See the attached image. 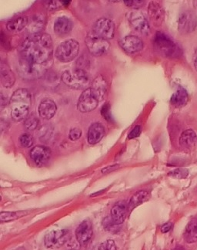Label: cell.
<instances>
[{"label": "cell", "instance_id": "6da1fadb", "mask_svg": "<svg viewBox=\"0 0 197 250\" xmlns=\"http://www.w3.org/2000/svg\"><path fill=\"white\" fill-rule=\"evenodd\" d=\"M53 41L47 33L30 35L20 47L19 73L25 79L35 80L44 76L54 62Z\"/></svg>", "mask_w": 197, "mask_h": 250}, {"label": "cell", "instance_id": "7a4b0ae2", "mask_svg": "<svg viewBox=\"0 0 197 250\" xmlns=\"http://www.w3.org/2000/svg\"><path fill=\"white\" fill-rule=\"evenodd\" d=\"M31 98V94L26 89H18L13 93L9 104L11 106L12 118L14 121L21 122L27 118Z\"/></svg>", "mask_w": 197, "mask_h": 250}, {"label": "cell", "instance_id": "3957f363", "mask_svg": "<svg viewBox=\"0 0 197 250\" xmlns=\"http://www.w3.org/2000/svg\"><path fill=\"white\" fill-rule=\"evenodd\" d=\"M85 43L89 52L96 57L106 54L110 47L109 41L96 34L93 30L87 33Z\"/></svg>", "mask_w": 197, "mask_h": 250}, {"label": "cell", "instance_id": "277c9868", "mask_svg": "<svg viewBox=\"0 0 197 250\" xmlns=\"http://www.w3.org/2000/svg\"><path fill=\"white\" fill-rule=\"evenodd\" d=\"M153 45L159 54L166 57H172L177 54L178 48L170 37L162 32H157L153 39Z\"/></svg>", "mask_w": 197, "mask_h": 250}, {"label": "cell", "instance_id": "5b68a950", "mask_svg": "<svg viewBox=\"0 0 197 250\" xmlns=\"http://www.w3.org/2000/svg\"><path fill=\"white\" fill-rule=\"evenodd\" d=\"M79 51V44L77 41L69 39L59 45L55 50V57L62 62L73 61Z\"/></svg>", "mask_w": 197, "mask_h": 250}, {"label": "cell", "instance_id": "8992f818", "mask_svg": "<svg viewBox=\"0 0 197 250\" xmlns=\"http://www.w3.org/2000/svg\"><path fill=\"white\" fill-rule=\"evenodd\" d=\"M62 81L67 86L74 90H82L89 84L88 76L81 69L73 72L66 70L62 74Z\"/></svg>", "mask_w": 197, "mask_h": 250}, {"label": "cell", "instance_id": "52a82bcc", "mask_svg": "<svg viewBox=\"0 0 197 250\" xmlns=\"http://www.w3.org/2000/svg\"><path fill=\"white\" fill-rule=\"evenodd\" d=\"M178 30L182 34H189L195 31L197 27V17L195 12L185 10L179 14L178 21Z\"/></svg>", "mask_w": 197, "mask_h": 250}, {"label": "cell", "instance_id": "ba28073f", "mask_svg": "<svg viewBox=\"0 0 197 250\" xmlns=\"http://www.w3.org/2000/svg\"><path fill=\"white\" fill-rule=\"evenodd\" d=\"M100 101L96 98L90 87L86 89L78 101L77 108L82 113L91 112L98 107Z\"/></svg>", "mask_w": 197, "mask_h": 250}, {"label": "cell", "instance_id": "9c48e42d", "mask_svg": "<svg viewBox=\"0 0 197 250\" xmlns=\"http://www.w3.org/2000/svg\"><path fill=\"white\" fill-rule=\"evenodd\" d=\"M68 235L67 229L53 230L45 236V246L48 249L60 248L67 241Z\"/></svg>", "mask_w": 197, "mask_h": 250}, {"label": "cell", "instance_id": "30bf717a", "mask_svg": "<svg viewBox=\"0 0 197 250\" xmlns=\"http://www.w3.org/2000/svg\"><path fill=\"white\" fill-rule=\"evenodd\" d=\"M129 24L136 31L147 35L150 32V26L146 17L142 12L134 10L128 16Z\"/></svg>", "mask_w": 197, "mask_h": 250}, {"label": "cell", "instance_id": "8fae6325", "mask_svg": "<svg viewBox=\"0 0 197 250\" xmlns=\"http://www.w3.org/2000/svg\"><path fill=\"white\" fill-rule=\"evenodd\" d=\"M92 30L98 35L109 41L114 37L115 25L109 19L103 17L96 21Z\"/></svg>", "mask_w": 197, "mask_h": 250}, {"label": "cell", "instance_id": "7c38bea8", "mask_svg": "<svg viewBox=\"0 0 197 250\" xmlns=\"http://www.w3.org/2000/svg\"><path fill=\"white\" fill-rule=\"evenodd\" d=\"M120 47L128 54H137L143 49V42L137 36L129 35L120 41Z\"/></svg>", "mask_w": 197, "mask_h": 250}, {"label": "cell", "instance_id": "4fadbf2b", "mask_svg": "<svg viewBox=\"0 0 197 250\" xmlns=\"http://www.w3.org/2000/svg\"><path fill=\"white\" fill-rule=\"evenodd\" d=\"M93 235L92 225L90 220H84L76 229V236L77 241L82 246H85L90 241Z\"/></svg>", "mask_w": 197, "mask_h": 250}, {"label": "cell", "instance_id": "5bb4252c", "mask_svg": "<svg viewBox=\"0 0 197 250\" xmlns=\"http://www.w3.org/2000/svg\"><path fill=\"white\" fill-rule=\"evenodd\" d=\"M148 13L150 21L155 26L159 27L163 23L165 20V10L160 2L155 1L150 2L148 7Z\"/></svg>", "mask_w": 197, "mask_h": 250}, {"label": "cell", "instance_id": "9a60e30c", "mask_svg": "<svg viewBox=\"0 0 197 250\" xmlns=\"http://www.w3.org/2000/svg\"><path fill=\"white\" fill-rule=\"evenodd\" d=\"M51 155V151L47 147L38 146L34 147L30 151V158L36 166H43L48 162Z\"/></svg>", "mask_w": 197, "mask_h": 250}, {"label": "cell", "instance_id": "2e32d148", "mask_svg": "<svg viewBox=\"0 0 197 250\" xmlns=\"http://www.w3.org/2000/svg\"><path fill=\"white\" fill-rule=\"evenodd\" d=\"M46 17L43 14H35L31 16L28 21L27 30L30 35H36L42 33L45 26H46Z\"/></svg>", "mask_w": 197, "mask_h": 250}, {"label": "cell", "instance_id": "e0dca14e", "mask_svg": "<svg viewBox=\"0 0 197 250\" xmlns=\"http://www.w3.org/2000/svg\"><path fill=\"white\" fill-rule=\"evenodd\" d=\"M129 212V206L122 201L116 203L111 210V219L115 225H120L125 221Z\"/></svg>", "mask_w": 197, "mask_h": 250}, {"label": "cell", "instance_id": "ac0fdd59", "mask_svg": "<svg viewBox=\"0 0 197 250\" xmlns=\"http://www.w3.org/2000/svg\"><path fill=\"white\" fill-rule=\"evenodd\" d=\"M92 93L96 96L99 101L105 98L107 95V90H108V84L105 78L102 75H98L94 81H92V86L90 87Z\"/></svg>", "mask_w": 197, "mask_h": 250}, {"label": "cell", "instance_id": "d6986e66", "mask_svg": "<svg viewBox=\"0 0 197 250\" xmlns=\"http://www.w3.org/2000/svg\"><path fill=\"white\" fill-rule=\"evenodd\" d=\"M73 27V23L68 17H59L54 22V33L59 36H65L70 33Z\"/></svg>", "mask_w": 197, "mask_h": 250}, {"label": "cell", "instance_id": "ffe728a7", "mask_svg": "<svg viewBox=\"0 0 197 250\" xmlns=\"http://www.w3.org/2000/svg\"><path fill=\"white\" fill-rule=\"evenodd\" d=\"M57 110V106L55 102L50 98L43 100L39 104V113L43 119L50 120L54 117Z\"/></svg>", "mask_w": 197, "mask_h": 250}, {"label": "cell", "instance_id": "44dd1931", "mask_svg": "<svg viewBox=\"0 0 197 250\" xmlns=\"http://www.w3.org/2000/svg\"><path fill=\"white\" fill-rule=\"evenodd\" d=\"M179 143L181 147L186 150V151H193L197 144V134L191 129L186 130L181 134Z\"/></svg>", "mask_w": 197, "mask_h": 250}, {"label": "cell", "instance_id": "7402d4cb", "mask_svg": "<svg viewBox=\"0 0 197 250\" xmlns=\"http://www.w3.org/2000/svg\"><path fill=\"white\" fill-rule=\"evenodd\" d=\"M105 134V129L102 124L96 122L92 124L89 128L87 134V140L91 145H95L100 142Z\"/></svg>", "mask_w": 197, "mask_h": 250}, {"label": "cell", "instance_id": "603a6c76", "mask_svg": "<svg viewBox=\"0 0 197 250\" xmlns=\"http://www.w3.org/2000/svg\"><path fill=\"white\" fill-rule=\"evenodd\" d=\"M189 99H190V97H189L188 92L186 91V89L179 87L172 95L171 98H170V103L176 108H181L187 104Z\"/></svg>", "mask_w": 197, "mask_h": 250}, {"label": "cell", "instance_id": "cb8c5ba5", "mask_svg": "<svg viewBox=\"0 0 197 250\" xmlns=\"http://www.w3.org/2000/svg\"><path fill=\"white\" fill-rule=\"evenodd\" d=\"M185 241L187 243L197 242V218H194L189 222L183 233Z\"/></svg>", "mask_w": 197, "mask_h": 250}, {"label": "cell", "instance_id": "d4e9b609", "mask_svg": "<svg viewBox=\"0 0 197 250\" xmlns=\"http://www.w3.org/2000/svg\"><path fill=\"white\" fill-rule=\"evenodd\" d=\"M28 21H29V18L26 17H16L8 22L6 28L9 31L18 33L22 31L25 27L27 26Z\"/></svg>", "mask_w": 197, "mask_h": 250}, {"label": "cell", "instance_id": "484cf974", "mask_svg": "<svg viewBox=\"0 0 197 250\" xmlns=\"http://www.w3.org/2000/svg\"><path fill=\"white\" fill-rule=\"evenodd\" d=\"M15 75L6 65H2L1 67V83L6 88H9L15 83Z\"/></svg>", "mask_w": 197, "mask_h": 250}, {"label": "cell", "instance_id": "4316f807", "mask_svg": "<svg viewBox=\"0 0 197 250\" xmlns=\"http://www.w3.org/2000/svg\"><path fill=\"white\" fill-rule=\"evenodd\" d=\"M149 199V195L147 191H138L137 193L135 194L132 197V199H131L130 202H129V205H128V206H129V211L134 209L136 207L142 204V203H145Z\"/></svg>", "mask_w": 197, "mask_h": 250}, {"label": "cell", "instance_id": "83f0119b", "mask_svg": "<svg viewBox=\"0 0 197 250\" xmlns=\"http://www.w3.org/2000/svg\"><path fill=\"white\" fill-rule=\"evenodd\" d=\"M29 213L28 211H2L0 214V219L2 223H6V222H10V221L16 220V219H19V218L23 217L25 215Z\"/></svg>", "mask_w": 197, "mask_h": 250}, {"label": "cell", "instance_id": "f1b7e54d", "mask_svg": "<svg viewBox=\"0 0 197 250\" xmlns=\"http://www.w3.org/2000/svg\"><path fill=\"white\" fill-rule=\"evenodd\" d=\"M39 123V118L33 114V115H30V116L27 117V118L25 120V128H26V130H28V131H34L35 129H36L37 127H38Z\"/></svg>", "mask_w": 197, "mask_h": 250}, {"label": "cell", "instance_id": "f546056e", "mask_svg": "<svg viewBox=\"0 0 197 250\" xmlns=\"http://www.w3.org/2000/svg\"><path fill=\"white\" fill-rule=\"evenodd\" d=\"M19 141H20L22 147H26V148L32 147V146L34 145V138L31 134H28V133L22 134Z\"/></svg>", "mask_w": 197, "mask_h": 250}, {"label": "cell", "instance_id": "4dcf8cb0", "mask_svg": "<svg viewBox=\"0 0 197 250\" xmlns=\"http://www.w3.org/2000/svg\"><path fill=\"white\" fill-rule=\"evenodd\" d=\"M44 6H46V9L50 10V11H54V10H57L59 8L63 6L62 1H58V0H52V1H45Z\"/></svg>", "mask_w": 197, "mask_h": 250}, {"label": "cell", "instance_id": "1f68e13d", "mask_svg": "<svg viewBox=\"0 0 197 250\" xmlns=\"http://www.w3.org/2000/svg\"><path fill=\"white\" fill-rule=\"evenodd\" d=\"M102 116L104 119L107 120L108 122H112V114L110 112V105L109 104H106L103 105L101 109Z\"/></svg>", "mask_w": 197, "mask_h": 250}, {"label": "cell", "instance_id": "d6a6232c", "mask_svg": "<svg viewBox=\"0 0 197 250\" xmlns=\"http://www.w3.org/2000/svg\"><path fill=\"white\" fill-rule=\"evenodd\" d=\"M99 250H116L115 242L112 239H108L100 244Z\"/></svg>", "mask_w": 197, "mask_h": 250}, {"label": "cell", "instance_id": "836d02e7", "mask_svg": "<svg viewBox=\"0 0 197 250\" xmlns=\"http://www.w3.org/2000/svg\"><path fill=\"white\" fill-rule=\"evenodd\" d=\"M188 170L184 169V168H179V169L175 170V171H172L170 174V175L175 177L177 179H185V178L188 176Z\"/></svg>", "mask_w": 197, "mask_h": 250}, {"label": "cell", "instance_id": "e575fe53", "mask_svg": "<svg viewBox=\"0 0 197 250\" xmlns=\"http://www.w3.org/2000/svg\"><path fill=\"white\" fill-rule=\"evenodd\" d=\"M124 4L128 7L133 8V9H137L138 8L142 7L145 2L144 1H140V0H125L124 1Z\"/></svg>", "mask_w": 197, "mask_h": 250}, {"label": "cell", "instance_id": "d590c367", "mask_svg": "<svg viewBox=\"0 0 197 250\" xmlns=\"http://www.w3.org/2000/svg\"><path fill=\"white\" fill-rule=\"evenodd\" d=\"M82 136V131L79 128H73L70 130L69 133V138L70 140L76 141Z\"/></svg>", "mask_w": 197, "mask_h": 250}, {"label": "cell", "instance_id": "8d00e7d4", "mask_svg": "<svg viewBox=\"0 0 197 250\" xmlns=\"http://www.w3.org/2000/svg\"><path fill=\"white\" fill-rule=\"evenodd\" d=\"M140 133H141V127L140 125H137L132 130L130 133H129V137L128 138L129 139H133V138H137L140 136Z\"/></svg>", "mask_w": 197, "mask_h": 250}, {"label": "cell", "instance_id": "74e56055", "mask_svg": "<svg viewBox=\"0 0 197 250\" xmlns=\"http://www.w3.org/2000/svg\"><path fill=\"white\" fill-rule=\"evenodd\" d=\"M172 227H173V224L171 223H165V224L161 227V232L162 233H167V232H170V230L172 229Z\"/></svg>", "mask_w": 197, "mask_h": 250}, {"label": "cell", "instance_id": "f35d334b", "mask_svg": "<svg viewBox=\"0 0 197 250\" xmlns=\"http://www.w3.org/2000/svg\"><path fill=\"white\" fill-rule=\"evenodd\" d=\"M118 167V166L117 165H115V166H109V167H106L104 169L102 170V173H109L111 172V171H114L115 169H116Z\"/></svg>", "mask_w": 197, "mask_h": 250}, {"label": "cell", "instance_id": "ab89813d", "mask_svg": "<svg viewBox=\"0 0 197 250\" xmlns=\"http://www.w3.org/2000/svg\"><path fill=\"white\" fill-rule=\"evenodd\" d=\"M193 61H194V68L197 71V49L194 53V57H193Z\"/></svg>", "mask_w": 197, "mask_h": 250}, {"label": "cell", "instance_id": "60d3db41", "mask_svg": "<svg viewBox=\"0 0 197 250\" xmlns=\"http://www.w3.org/2000/svg\"><path fill=\"white\" fill-rule=\"evenodd\" d=\"M172 250H186V249L182 247V246L178 245V246H176V247H174V248H173Z\"/></svg>", "mask_w": 197, "mask_h": 250}, {"label": "cell", "instance_id": "b9f144b4", "mask_svg": "<svg viewBox=\"0 0 197 250\" xmlns=\"http://www.w3.org/2000/svg\"><path fill=\"white\" fill-rule=\"evenodd\" d=\"M70 1H62V3H63V6H67L70 5Z\"/></svg>", "mask_w": 197, "mask_h": 250}, {"label": "cell", "instance_id": "7bdbcfd3", "mask_svg": "<svg viewBox=\"0 0 197 250\" xmlns=\"http://www.w3.org/2000/svg\"><path fill=\"white\" fill-rule=\"evenodd\" d=\"M194 7L196 11L197 12V1H194Z\"/></svg>", "mask_w": 197, "mask_h": 250}, {"label": "cell", "instance_id": "ee69618b", "mask_svg": "<svg viewBox=\"0 0 197 250\" xmlns=\"http://www.w3.org/2000/svg\"></svg>", "mask_w": 197, "mask_h": 250}]
</instances>
